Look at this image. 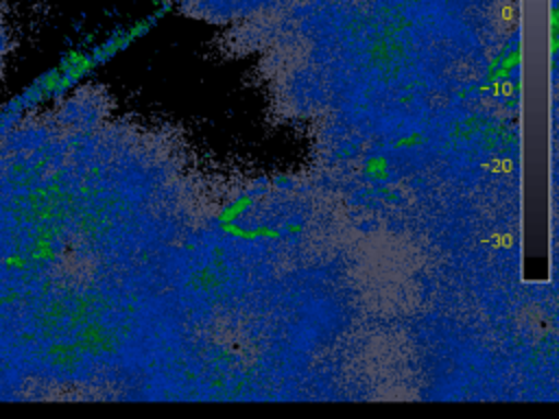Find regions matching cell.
<instances>
[{"mask_svg":"<svg viewBox=\"0 0 559 419\" xmlns=\"http://www.w3.org/2000/svg\"><path fill=\"white\" fill-rule=\"evenodd\" d=\"M17 50V31L7 0H0V87L9 74L13 55Z\"/></svg>","mask_w":559,"mask_h":419,"instance_id":"obj_1","label":"cell"}]
</instances>
